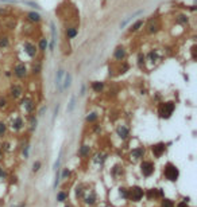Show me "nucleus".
Wrapping results in <instances>:
<instances>
[{"instance_id":"obj_1","label":"nucleus","mask_w":197,"mask_h":207,"mask_svg":"<svg viewBox=\"0 0 197 207\" xmlns=\"http://www.w3.org/2000/svg\"><path fill=\"white\" fill-rule=\"evenodd\" d=\"M158 116L163 120H167L173 116L176 110V102L174 101H162L158 104Z\"/></svg>"},{"instance_id":"obj_2","label":"nucleus","mask_w":197,"mask_h":207,"mask_svg":"<svg viewBox=\"0 0 197 207\" xmlns=\"http://www.w3.org/2000/svg\"><path fill=\"white\" fill-rule=\"evenodd\" d=\"M163 176L167 182H177L178 178H180V169L176 164H173L172 161H167L165 165H163Z\"/></svg>"},{"instance_id":"obj_3","label":"nucleus","mask_w":197,"mask_h":207,"mask_svg":"<svg viewBox=\"0 0 197 207\" xmlns=\"http://www.w3.org/2000/svg\"><path fill=\"white\" fill-rule=\"evenodd\" d=\"M12 75L15 77L16 79H26L28 77V66L26 65L24 62H16L15 65H14V69L11 70Z\"/></svg>"},{"instance_id":"obj_4","label":"nucleus","mask_w":197,"mask_h":207,"mask_svg":"<svg viewBox=\"0 0 197 207\" xmlns=\"http://www.w3.org/2000/svg\"><path fill=\"white\" fill-rule=\"evenodd\" d=\"M20 108L27 114H32L37 109V101L30 96H24L20 98Z\"/></svg>"},{"instance_id":"obj_5","label":"nucleus","mask_w":197,"mask_h":207,"mask_svg":"<svg viewBox=\"0 0 197 207\" xmlns=\"http://www.w3.org/2000/svg\"><path fill=\"white\" fill-rule=\"evenodd\" d=\"M145 196V190L141 186H131L128 188V200L131 202H141Z\"/></svg>"},{"instance_id":"obj_6","label":"nucleus","mask_w":197,"mask_h":207,"mask_svg":"<svg viewBox=\"0 0 197 207\" xmlns=\"http://www.w3.org/2000/svg\"><path fill=\"white\" fill-rule=\"evenodd\" d=\"M155 172V164L151 160H141V174L143 178H150Z\"/></svg>"},{"instance_id":"obj_7","label":"nucleus","mask_w":197,"mask_h":207,"mask_svg":"<svg viewBox=\"0 0 197 207\" xmlns=\"http://www.w3.org/2000/svg\"><path fill=\"white\" fill-rule=\"evenodd\" d=\"M22 49H23L24 54L27 55L28 58H37V54H38V47H37V44L34 42H31V40H23V43H22Z\"/></svg>"},{"instance_id":"obj_8","label":"nucleus","mask_w":197,"mask_h":207,"mask_svg":"<svg viewBox=\"0 0 197 207\" xmlns=\"http://www.w3.org/2000/svg\"><path fill=\"white\" fill-rule=\"evenodd\" d=\"M7 126L11 129L12 132H20V130H23L24 126H26V122H24V118L22 116H15V117L11 118V121L10 124H7Z\"/></svg>"},{"instance_id":"obj_9","label":"nucleus","mask_w":197,"mask_h":207,"mask_svg":"<svg viewBox=\"0 0 197 207\" xmlns=\"http://www.w3.org/2000/svg\"><path fill=\"white\" fill-rule=\"evenodd\" d=\"M8 96L12 98V100H20V98L24 96V87L23 85L20 83H11L10 89H8Z\"/></svg>"},{"instance_id":"obj_10","label":"nucleus","mask_w":197,"mask_h":207,"mask_svg":"<svg viewBox=\"0 0 197 207\" xmlns=\"http://www.w3.org/2000/svg\"><path fill=\"white\" fill-rule=\"evenodd\" d=\"M145 155H146V148L141 145V147H136V148L131 149V152H130V155H128V157H130V161L136 163V161L143 160Z\"/></svg>"},{"instance_id":"obj_11","label":"nucleus","mask_w":197,"mask_h":207,"mask_svg":"<svg viewBox=\"0 0 197 207\" xmlns=\"http://www.w3.org/2000/svg\"><path fill=\"white\" fill-rule=\"evenodd\" d=\"M42 69H43L42 59L34 58V59H32V62H31V67L28 69V73H30L32 77H38V75L42 73Z\"/></svg>"},{"instance_id":"obj_12","label":"nucleus","mask_w":197,"mask_h":207,"mask_svg":"<svg viewBox=\"0 0 197 207\" xmlns=\"http://www.w3.org/2000/svg\"><path fill=\"white\" fill-rule=\"evenodd\" d=\"M166 148H167V145H166L163 141H159L157 144L151 145V153H153V156L155 157V159H159V157H162L163 153L166 152Z\"/></svg>"},{"instance_id":"obj_13","label":"nucleus","mask_w":197,"mask_h":207,"mask_svg":"<svg viewBox=\"0 0 197 207\" xmlns=\"http://www.w3.org/2000/svg\"><path fill=\"white\" fill-rule=\"evenodd\" d=\"M145 196L147 198V200H157L159 198H163V191L162 188H149L145 191Z\"/></svg>"},{"instance_id":"obj_14","label":"nucleus","mask_w":197,"mask_h":207,"mask_svg":"<svg viewBox=\"0 0 197 207\" xmlns=\"http://www.w3.org/2000/svg\"><path fill=\"white\" fill-rule=\"evenodd\" d=\"M83 199H84V203L87 204V206H93L97 202V194H96L95 190H89V192L85 191Z\"/></svg>"},{"instance_id":"obj_15","label":"nucleus","mask_w":197,"mask_h":207,"mask_svg":"<svg viewBox=\"0 0 197 207\" xmlns=\"http://www.w3.org/2000/svg\"><path fill=\"white\" fill-rule=\"evenodd\" d=\"M130 133H131V130L126 124L118 125V128H116V135H118V137L120 139V140H123V141L127 140V139L130 137Z\"/></svg>"},{"instance_id":"obj_16","label":"nucleus","mask_w":197,"mask_h":207,"mask_svg":"<svg viewBox=\"0 0 197 207\" xmlns=\"http://www.w3.org/2000/svg\"><path fill=\"white\" fill-rule=\"evenodd\" d=\"M127 58V49L124 46H118L114 51V59L116 62H123Z\"/></svg>"},{"instance_id":"obj_17","label":"nucleus","mask_w":197,"mask_h":207,"mask_svg":"<svg viewBox=\"0 0 197 207\" xmlns=\"http://www.w3.org/2000/svg\"><path fill=\"white\" fill-rule=\"evenodd\" d=\"M26 20L31 24H38L42 22V15L38 11H30L26 14Z\"/></svg>"},{"instance_id":"obj_18","label":"nucleus","mask_w":197,"mask_h":207,"mask_svg":"<svg viewBox=\"0 0 197 207\" xmlns=\"http://www.w3.org/2000/svg\"><path fill=\"white\" fill-rule=\"evenodd\" d=\"M50 28H51V39L49 42V51H54L55 49V42H57V27H55V23L51 22L50 23Z\"/></svg>"},{"instance_id":"obj_19","label":"nucleus","mask_w":197,"mask_h":207,"mask_svg":"<svg viewBox=\"0 0 197 207\" xmlns=\"http://www.w3.org/2000/svg\"><path fill=\"white\" fill-rule=\"evenodd\" d=\"M63 75H65V70L62 67H59L57 70V74H55V86L59 92H62V79H63Z\"/></svg>"},{"instance_id":"obj_20","label":"nucleus","mask_w":197,"mask_h":207,"mask_svg":"<svg viewBox=\"0 0 197 207\" xmlns=\"http://www.w3.org/2000/svg\"><path fill=\"white\" fill-rule=\"evenodd\" d=\"M37 47H38V51H41L42 54H45L46 50L49 49V39L46 36H41L38 43H37Z\"/></svg>"},{"instance_id":"obj_21","label":"nucleus","mask_w":197,"mask_h":207,"mask_svg":"<svg viewBox=\"0 0 197 207\" xmlns=\"http://www.w3.org/2000/svg\"><path fill=\"white\" fill-rule=\"evenodd\" d=\"M158 30H159V23H158L157 19H150L149 24H147V32H149L150 35H154V34H157Z\"/></svg>"},{"instance_id":"obj_22","label":"nucleus","mask_w":197,"mask_h":207,"mask_svg":"<svg viewBox=\"0 0 197 207\" xmlns=\"http://www.w3.org/2000/svg\"><path fill=\"white\" fill-rule=\"evenodd\" d=\"M111 175L114 176L116 180L120 179V178L124 175V168H123V165H120V164L114 165V167H112V169H111Z\"/></svg>"},{"instance_id":"obj_23","label":"nucleus","mask_w":197,"mask_h":207,"mask_svg":"<svg viewBox=\"0 0 197 207\" xmlns=\"http://www.w3.org/2000/svg\"><path fill=\"white\" fill-rule=\"evenodd\" d=\"M145 26V20L143 19H138V20H135L134 23L130 26V28H128V32L130 34H135V32H138L141 28Z\"/></svg>"},{"instance_id":"obj_24","label":"nucleus","mask_w":197,"mask_h":207,"mask_svg":"<svg viewBox=\"0 0 197 207\" xmlns=\"http://www.w3.org/2000/svg\"><path fill=\"white\" fill-rule=\"evenodd\" d=\"M77 35H79V28L74 27V26H70V27H68L66 30H65L66 39L72 40V39H74V38H77Z\"/></svg>"},{"instance_id":"obj_25","label":"nucleus","mask_w":197,"mask_h":207,"mask_svg":"<svg viewBox=\"0 0 197 207\" xmlns=\"http://www.w3.org/2000/svg\"><path fill=\"white\" fill-rule=\"evenodd\" d=\"M11 46V38L7 34H1L0 35V50H6Z\"/></svg>"},{"instance_id":"obj_26","label":"nucleus","mask_w":197,"mask_h":207,"mask_svg":"<svg viewBox=\"0 0 197 207\" xmlns=\"http://www.w3.org/2000/svg\"><path fill=\"white\" fill-rule=\"evenodd\" d=\"M145 58H146V61H149L151 65H155V63L159 61V55H158V53L155 50H150L149 53H147V55H145Z\"/></svg>"},{"instance_id":"obj_27","label":"nucleus","mask_w":197,"mask_h":207,"mask_svg":"<svg viewBox=\"0 0 197 207\" xmlns=\"http://www.w3.org/2000/svg\"><path fill=\"white\" fill-rule=\"evenodd\" d=\"M91 155V145L89 144H83L79 149V156L83 157V159H87Z\"/></svg>"},{"instance_id":"obj_28","label":"nucleus","mask_w":197,"mask_h":207,"mask_svg":"<svg viewBox=\"0 0 197 207\" xmlns=\"http://www.w3.org/2000/svg\"><path fill=\"white\" fill-rule=\"evenodd\" d=\"M104 87H105V83L103 81H93L91 83V89L95 92V93H103L104 92Z\"/></svg>"},{"instance_id":"obj_29","label":"nucleus","mask_w":197,"mask_h":207,"mask_svg":"<svg viewBox=\"0 0 197 207\" xmlns=\"http://www.w3.org/2000/svg\"><path fill=\"white\" fill-rule=\"evenodd\" d=\"M107 157H108V155H105V153L96 152L95 155H93V163H95V164H99V165H103L104 164V161L107 160Z\"/></svg>"},{"instance_id":"obj_30","label":"nucleus","mask_w":197,"mask_h":207,"mask_svg":"<svg viewBox=\"0 0 197 207\" xmlns=\"http://www.w3.org/2000/svg\"><path fill=\"white\" fill-rule=\"evenodd\" d=\"M38 126V117L35 114H28V128H30V132H34Z\"/></svg>"},{"instance_id":"obj_31","label":"nucleus","mask_w":197,"mask_h":207,"mask_svg":"<svg viewBox=\"0 0 197 207\" xmlns=\"http://www.w3.org/2000/svg\"><path fill=\"white\" fill-rule=\"evenodd\" d=\"M72 74L68 71V73H65V75H63V79H62V90H66L69 86L72 85Z\"/></svg>"},{"instance_id":"obj_32","label":"nucleus","mask_w":197,"mask_h":207,"mask_svg":"<svg viewBox=\"0 0 197 207\" xmlns=\"http://www.w3.org/2000/svg\"><path fill=\"white\" fill-rule=\"evenodd\" d=\"M189 16L186 15V14H178L177 16H176V22H177L178 24H181V26H185V24L189 23Z\"/></svg>"},{"instance_id":"obj_33","label":"nucleus","mask_w":197,"mask_h":207,"mask_svg":"<svg viewBox=\"0 0 197 207\" xmlns=\"http://www.w3.org/2000/svg\"><path fill=\"white\" fill-rule=\"evenodd\" d=\"M97 120H99L97 112H89V113L87 114V117H85V121H87L88 124H95V122H97Z\"/></svg>"},{"instance_id":"obj_34","label":"nucleus","mask_w":197,"mask_h":207,"mask_svg":"<svg viewBox=\"0 0 197 207\" xmlns=\"http://www.w3.org/2000/svg\"><path fill=\"white\" fill-rule=\"evenodd\" d=\"M142 12H143L142 10H139V11H136V12H135V14H132V15H131V16H128L127 19H124V20H123V22H122V23H120V28H124V27H126V26H127V24L130 23L131 20L134 19V18H136V16H138V15H141Z\"/></svg>"},{"instance_id":"obj_35","label":"nucleus","mask_w":197,"mask_h":207,"mask_svg":"<svg viewBox=\"0 0 197 207\" xmlns=\"http://www.w3.org/2000/svg\"><path fill=\"white\" fill-rule=\"evenodd\" d=\"M118 191H119V196H120L123 200H128V187L122 186V187L118 188Z\"/></svg>"},{"instance_id":"obj_36","label":"nucleus","mask_w":197,"mask_h":207,"mask_svg":"<svg viewBox=\"0 0 197 207\" xmlns=\"http://www.w3.org/2000/svg\"><path fill=\"white\" fill-rule=\"evenodd\" d=\"M85 188H84V186L83 184H79V186H76V198L77 199H83V196H84V194H85Z\"/></svg>"},{"instance_id":"obj_37","label":"nucleus","mask_w":197,"mask_h":207,"mask_svg":"<svg viewBox=\"0 0 197 207\" xmlns=\"http://www.w3.org/2000/svg\"><path fill=\"white\" fill-rule=\"evenodd\" d=\"M22 3L24 4V5H28V7H31L34 11H41L42 10V7H41L38 3H35V1H30V0H23Z\"/></svg>"},{"instance_id":"obj_38","label":"nucleus","mask_w":197,"mask_h":207,"mask_svg":"<svg viewBox=\"0 0 197 207\" xmlns=\"http://www.w3.org/2000/svg\"><path fill=\"white\" fill-rule=\"evenodd\" d=\"M159 207H176V203H174V200L169 199V198H162L161 200V206Z\"/></svg>"},{"instance_id":"obj_39","label":"nucleus","mask_w":197,"mask_h":207,"mask_svg":"<svg viewBox=\"0 0 197 207\" xmlns=\"http://www.w3.org/2000/svg\"><path fill=\"white\" fill-rule=\"evenodd\" d=\"M76 108V96H72L70 97V101H69V104H68V108H66V112L69 114L73 113V110H74Z\"/></svg>"},{"instance_id":"obj_40","label":"nucleus","mask_w":197,"mask_h":207,"mask_svg":"<svg viewBox=\"0 0 197 207\" xmlns=\"http://www.w3.org/2000/svg\"><path fill=\"white\" fill-rule=\"evenodd\" d=\"M68 196H69V194H68L66 191H59L58 194H57V202H65V200H68Z\"/></svg>"},{"instance_id":"obj_41","label":"nucleus","mask_w":197,"mask_h":207,"mask_svg":"<svg viewBox=\"0 0 197 207\" xmlns=\"http://www.w3.org/2000/svg\"><path fill=\"white\" fill-rule=\"evenodd\" d=\"M8 98L4 96H0V110H6L8 108Z\"/></svg>"},{"instance_id":"obj_42","label":"nucleus","mask_w":197,"mask_h":207,"mask_svg":"<svg viewBox=\"0 0 197 207\" xmlns=\"http://www.w3.org/2000/svg\"><path fill=\"white\" fill-rule=\"evenodd\" d=\"M122 65H120V67H119V74H124V73H127V71L130 70V65L126 62V61H123V62H120Z\"/></svg>"},{"instance_id":"obj_43","label":"nucleus","mask_w":197,"mask_h":207,"mask_svg":"<svg viewBox=\"0 0 197 207\" xmlns=\"http://www.w3.org/2000/svg\"><path fill=\"white\" fill-rule=\"evenodd\" d=\"M70 175H72V171H70V168H68V167H65L62 169V172L59 174V178L61 179H68V178H70Z\"/></svg>"},{"instance_id":"obj_44","label":"nucleus","mask_w":197,"mask_h":207,"mask_svg":"<svg viewBox=\"0 0 197 207\" xmlns=\"http://www.w3.org/2000/svg\"><path fill=\"white\" fill-rule=\"evenodd\" d=\"M145 65H146V58H145V54H143V53H139V54H138V66L141 67V69H143V67H145Z\"/></svg>"},{"instance_id":"obj_45","label":"nucleus","mask_w":197,"mask_h":207,"mask_svg":"<svg viewBox=\"0 0 197 207\" xmlns=\"http://www.w3.org/2000/svg\"><path fill=\"white\" fill-rule=\"evenodd\" d=\"M7 130H8L7 124H6L4 121H1V120H0V137H4V136H6Z\"/></svg>"},{"instance_id":"obj_46","label":"nucleus","mask_w":197,"mask_h":207,"mask_svg":"<svg viewBox=\"0 0 197 207\" xmlns=\"http://www.w3.org/2000/svg\"><path fill=\"white\" fill-rule=\"evenodd\" d=\"M22 155H23L24 159H28V155H30V144H24L23 149H22Z\"/></svg>"},{"instance_id":"obj_47","label":"nucleus","mask_w":197,"mask_h":207,"mask_svg":"<svg viewBox=\"0 0 197 207\" xmlns=\"http://www.w3.org/2000/svg\"><path fill=\"white\" fill-rule=\"evenodd\" d=\"M41 167H42V163L39 160H35L34 164H32V172H38L41 169Z\"/></svg>"},{"instance_id":"obj_48","label":"nucleus","mask_w":197,"mask_h":207,"mask_svg":"<svg viewBox=\"0 0 197 207\" xmlns=\"http://www.w3.org/2000/svg\"><path fill=\"white\" fill-rule=\"evenodd\" d=\"M7 178H8V174L6 171V168L0 167V179H7Z\"/></svg>"},{"instance_id":"obj_49","label":"nucleus","mask_w":197,"mask_h":207,"mask_svg":"<svg viewBox=\"0 0 197 207\" xmlns=\"http://www.w3.org/2000/svg\"><path fill=\"white\" fill-rule=\"evenodd\" d=\"M46 109H48V106L43 105V106H42V108L39 109V112H38V116H39V117H41V116H43V113L46 112Z\"/></svg>"},{"instance_id":"obj_50","label":"nucleus","mask_w":197,"mask_h":207,"mask_svg":"<svg viewBox=\"0 0 197 207\" xmlns=\"http://www.w3.org/2000/svg\"><path fill=\"white\" fill-rule=\"evenodd\" d=\"M85 90H87V86H85V83H83L81 89H80V96H85Z\"/></svg>"},{"instance_id":"obj_51","label":"nucleus","mask_w":197,"mask_h":207,"mask_svg":"<svg viewBox=\"0 0 197 207\" xmlns=\"http://www.w3.org/2000/svg\"><path fill=\"white\" fill-rule=\"evenodd\" d=\"M176 207H190L189 204H188V202H184V200H181L180 203H177V206Z\"/></svg>"},{"instance_id":"obj_52","label":"nucleus","mask_w":197,"mask_h":207,"mask_svg":"<svg viewBox=\"0 0 197 207\" xmlns=\"http://www.w3.org/2000/svg\"><path fill=\"white\" fill-rule=\"evenodd\" d=\"M58 110H59V104H57V106H55V109H54V114H53V118L57 117V114H58Z\"/></svg>"},{"instance_id":"obj_53","label":"nucleus","mask_w":197,"mask_h":207,"mask_svg":"<svg viewBox=\"0 0 197 207\" xmlns=\"http://www.w3.org/2000/svg\"><path fill=\"white\" fill-rule=\"evenodd\" d=\"M1 1H3V3H11V4H16V3H18L16 0H1Z\"/></svg>"},{"instance_id":"obj_54","label":"nucleus","mask_w":197,"mask_h":207,"mask_svg":"<svg viewBox=\"0 0 197 207\" xmlns=\"http://www.w3.org/2000/svg\"><path fill=\"white\" fill-rule=\"evenodd\" d=\"M3 157H4V152H3V149L0 148V161L3 160Z\"/></svg>"},{"instance_id":"obj_55","label":"nucleus","mask_w":197,"mask_h":207,"mask_svg":"<svg viewBox=\"0 0 197 207\" xmlns=\"http://www.w3.org/2000/svg\"><path fill=\"white\" fill-rule=\"evenodd\" d=\"M11 75H12L11 70H7V71H6V77H11Z\"/></svg>"},{"instance_id":"obj_56","label":"nucleus","mask_w":197,"mask_h":207,"mask_svg":"<svg viewBox=\"0 0 197 207\" xmlns=\"http://www.w3.org/2000/svg\"><path fill=\"white\" fill-rule=\"evenodd\" d=\"M15 207H26V203H24V202H22V203H19L18 206H15Z\"/></svg>"},{"instance_id":"obj_57","label":"nucleus","mask_w":197,"mask_h":207,"mask_svg":"<svg viewBox=\"0 0 197 207\" xmlns=\"http://www.w3.org/2000/svg\"><path fill=\"white\" fill-rule=\"evenodd\" d=\"M65 207H72V206H70V204H65Z\"/></svg>"}]
</instances>
